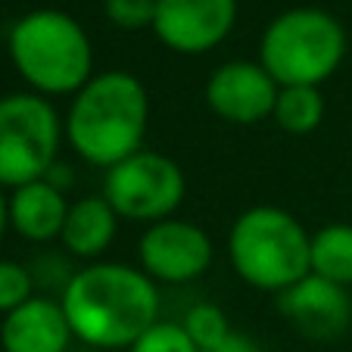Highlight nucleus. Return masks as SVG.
Instances as JSON below:
<instances>
[{
    "label": "nucleus",
    "instance_id": "obj_1",
    "mask_svg": "<svg viewBox=\"0 0 352 352\" xmlns=\"http://www.w3.org/2000/svg\"><path fill=\"white\" fill-rule=\"evenodd\" d=\"M60 302L75 340L94 349H131L160 321L156 280L122 262L100 259L69 274Z\"/></svg>",
    "mask_w": 352,
    "mask_h": 352
},
{
    "label": "nucleus",
    "instance_id": "obj_2",
    "mask_svg": "<svg viewBox=\"0 0 352 352\" xmlns=\"http://www.w3.org/2000/svg\"><path fill=\"white\" fill-rule=\"evenodd\" d=\"M66 140L78 160L94 168H113L144 150L150 128V94L131 72H97L69 103L63 119Z\"/></svg>",
    "mask_w": 352,
    "mask_h": 352
},
{
    "label": "nucleus",
    "instance_id": "obj_3",
    "mask_svg": "<svg viewBox=\"0 0 352 352\" xmlns=\"http://www.w3.org/2000/svg\"><path fill=\"white\" fill-rule=\"evenodd\" d=\"M7 54L19 78L41 97H75L94 78V44L63 10H32L10 25Z\"/></svg>",
    "mask_w": 352,
    "mask_h": 352
},
{
    "label": "nucleus",
    "instance_id": "obj_4",
    "mask_svg": "<svg viewBox=\"0 0 352 352\" xmlns=\"http://www.w3.org/2000/svg\"><path fill=\"white\" fill-rule=\"evenodd\" d=\"M312 234L293 212L278 206H250L228 231V259L243 284L262 293H284L312 274Z\"/></svg>",
    "mask_w": 352,
    "mask_h": 352
},
{
    "label": "nucleus",
    "instance_id": "obj_5",
    "mask_svg": "<svg viewBox=\"0 0 352 352\" xmlns=\"http://www.w3.org/2000/svg\"><path fill=\"white\" fill-rule=\"evenodd\" d=\"M349 54L343 22L318 7H293L278 13L259 38V63L278 87H321Z\"/></svg>",
    "mask_w": 352,
    "mask_h": 352
},
{
    "label": "nucleus",
    "instance_id": "obj_6",
    "mask_svg": "<svg viewBox=\"0 0 352 352\" xmlns=\"http://www.w3.org/2000/svg\"><path fill=\"white\" fill-rule=\"evenodd\" d=\"M63 119L47 97L13 91L0 97V187L16 190L47 178L60 162Z\"/></svg>",
    "mask_w": 352,
    "mask_h": 352
},
{
    "label": "nucleus",
    "instance_id": "obj_7",
    "mask_svg": "<svg viewBox=\"0 0 352 352\" xmlns=\"http://www.w3.org/2000/svg\"><path fill=\"white\" fill-rule=\"evenodd\" d=\"M103 197L125 221L156 225L175 219L187 197L184 168L160 150H138L103 175Z\"/></svg>",
    "mask_w": 352,
    "mask_h": 352
},
{
    "label": "nucleus",
    "instance_id": "obj_8",
    "mask_svg": "<svg viewBox=\"0 0 352 352\" xmlns=\"http://www.w3.org/2000/svg\"><path fill=\"white\" fill-rule=\"evenodd\" d=\"M140 272L156 284H190L206 274L215 259L212 237L187 219H166L146 225L138 240Z\"/></svg>",
    "mask_w": 352,
    "mask_h": 352
},
{
    "label": "nucleus",
    "instance_id": "obj_9",
    "mask_svg": "<svg viewBox=\"0 0 352 352\" xmlns=\"http://www.w3.org/2000/svg\"><path fill=\"white\" fill-rule=\"evenodd\" d=\"M237 0H156L153 34L178 56H199L231 38Z\"/></svg>",
    "mask_w": 352,
    "mask_h": 352
},
{
    "label": "nucleus",
    "instance_id": "obj_10",
    "mask_svg": "<svg viewBox=\"0 0 352 352\" xmlns=\"http://www.w3.org/2000/svg\"><path fill=\"white\" fill-rule=\"evenodd\" d=\"M278 91V81L265 72L262 63L231 60L212 69L206 81V103L221 122L259 125L272 119Z\"/></svg>",
    "mask_w": 352,
    "mask_h": 352
},
{
    "label": "nucleus",
    "instance_id": "obj_11",
    "mask_svg": "<svg viewBox=\"0 0 352 352\" xmlns=\"http://www.w3.org/2000/svg\"><path fill=\"white\" fill-rule=\"evenodd\" d=\"M278 312L309 340H333L349 327L352 299L349 290L340 284L306 274L284 293H278Z\"/></svg>",
    "mask_w": 352,
    "mask_h": 352
},
{
    "label": "nucleus",
    "instance_id": "obj_12",
    "mask_svg": "<svg viewBox=\"0 0 352 352\" xmlns=\"http://www.w3.org/2000/svg\"><path fill=\"white\" fill-rule=\"evenodd\" d=\"M72 327L60 299L34 293L28 302L3 315L0 321V349L3 352H69Z\"/></svg>",
    "mask_w": 352,
    "mask_h": 352
},
{
    "label": "nucleus",
    "instance_id": "obj_13",
    "mask_svg": "<svg viewBox=\"0 0 352 352\" xmlns=\"http://www.w3.org/2000/svg\"><path fill=\"white\" fill-rule=\"evenodd\" d=\"M66 190L50 184L47 178L22 184L10 190V231H16L28 243H50L60 240L69 215Z\"/></svg>",
    "mask_w": 352,
    "mask_h": 352
},
{
    "label": "nucleus",
    "instance_id": "obj_14",
    "mask_svg": "<svg viewBox=\"0 0 352 352\" xmlns=\"http://www.w3.org/2000/svg\"><path fill=\"white\" fill-rule=\"evenodd\" d=\"M119 215L116 209L107 203L103 193H94V197H81L69 203V215L66 225H63L60 243L69 256L81 262H100L103 253L113 246L116 234H119Z\"/></svg>",
    "mask_w": 352,
    "mask_h": 352
},
{
    "label": "nucleus",
    "instance_id": "obj_15",
    "mask_svg": "<svg viewBox=\"0 0 352 352\" xmlns=\"http://www.w3.org/2000/svg\"><path fill=\"white\" fill-rule=\"evenodd\" d=\"M309 268L312 274L352 287V225L346 221H331L312 234V253H309Z\"/></svg>",
    "mask_w": 352,
    "mask_h": 352
},
{
    "label": "nucleus",
    "instance_id": "obj_16",
    "mask_svg": "<svg viewBox=\"0 0 352 352\" xmlns=\"http://www.w3.org/2000/svg\"><path fill=\"white\" fill-rule=\"evenodd\" d=\"M324 94L321 87H309V85H293V87H280L278 100H274V125L280 131L293 134V138H306V134L318 131V125L324 122Z\"/></svg>",
    "mask_w": 352,
    "mask_h": 352
},
{
    "label": "nucleus",
    "instance_id": "obj_17",
    "mask_svg": "<svg viewBox=\"0 0 352 352\" xmlns=\"http://www.w3.org/2000/svg\"><path fill=\"white\" fill-rule=\"evenodd\" d=\"M181 324H184V331L190 333V340L197 343V349H206V346L219 343V340L231 331L228 315L221 312L215 302H197V306H190L184 312V318H181Z\"/></svg>",
    "mask_w": 352,
    "mask_h": 352
},
{
    "label": "nucleus",
    "instance_id": "obj_18",
    "mask_svg": "<svg viewBox=\"0 0 352 352\" xmlns=\"http://www.w3.org/2000/svg\"><path fill=\"white\" fill-rule=\"evenodd\" d=\"M128 352H199L190 333L184 331L181 321H156L153 327H146L138 340L131 343Z\"/></svg>",
    "mask_w": 352,
    "mask_h": 352
},
{
    "label": "nucleus",
    "instance_id": "obj_19",
    "mask_svg": "<svg viewBox=\"0 0 352 352\" xmlns=\"http://www.w3.org/2000/svg\"><path fill=\"white\" fill-rule=\"evenodd\" d=\"M34 296V274L28 265L0 259V315H10Z\"/></svg>",
    "mask_w": 352,
    "mask_h": 352
},
{
    "label": "nucleus",
    "instance_id": "obj_20",
    "mask_svg": "<svg viewBox=\"0 0 352 352\" xmlns=\"http://www.w3.org/2000/svg\"><path fill=\"white\" fill-rule=\"evenodd\" d=\"M103 16L119 32H144L153 28L156 0H103Z\"/></svg>",
    "mask_w": 352,
    "mask_h": 352
},
{
    "label": "nucleus",
    "instance_id": "obj_21",
    "mask_svg": "<svg viewBox=\"0 0 352 352\" xmlns=\"http://www.w3.org/2000/svg\"><path fill=\"white\" fill-rule=\"evenodd\" d=\"M199 352H262V346L256 343L253 337H246V333H240V331H234L231 327L219 343L206 346V349H199Z\"/></svg>",
    "mask_w": 352,
    "mask_h": 352
},
{
    "label": "nucleus",
    "instance_id": "obj_22",
    "mask_svg": "<svg viewBox=\"0 0 352 352\" xmlns=\"http://www.w3.org/2000/svg\"><path fill=\"white\" fill-rule=\"evenodd\" d=\"M7 231H10V193L0 187V243H3Z\"/></svg>",
    "mask_w": 352,
    "mask_h": 352
}]
</instances>
